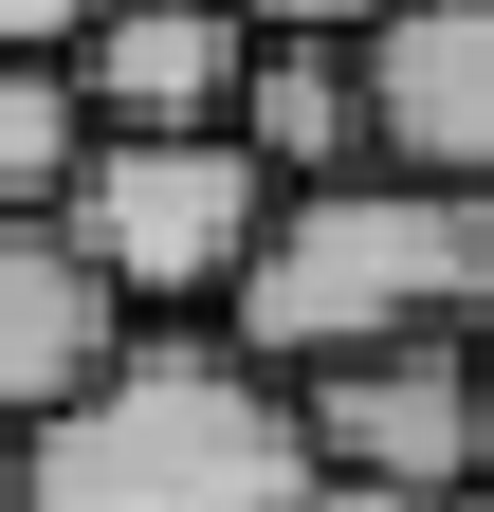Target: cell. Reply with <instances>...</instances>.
<instances>
[{
	"label": "cell",
	"instance_id": "obj_1",
	"mask_svg": "<svg viewBox=\"0 0 494 512\" xmlns=\"http://www.w3.org/2000/svg\"><path fill=\"white\" fill-rule=\"evenodd\" d=\"M0 476H19V512H312L330 439L293 366H257L238 330H147L92 403L0 439Z\"/></svg>",
	"mask_w": 494,
	"mask_h": 512
},
{
	"label": "cell",
	"instance_id": "obj_2",
	"mask_svg": "<svg viewBox=\"0 0 494 512\" xmlns=\"http://www.w3.org/2000/svg\"><path fill=\"white\" fill-rule=\"evenodd\" d=\"M494 311V256H476V183H421V165H348V183H293L275 256L238 275L220 330L257 366H348V348H403V330H476Z\"/></svg>",
	"mask_w": 494,
	"mask_h": 512
},
{
	"label": "cell",
	"instance_id": "obj_3",
	"mask_svg": "<svg viewBox=\"0 0 494 512\" xmlns=\"http://www.w3.org/2000/svg\"><path fill=\"white\" fill-rule=\"evenodd\" d=\"M275 220H293V183L257 165V128H110L74 183V238L147 293V330H220Z\"/></svg>",
	"mask_w": 494,
	"mask_h": 512
},
{
	"label": "cell",
	"instance_id": "obj_4",
	"mask_svg": "<svg viewBox=\"0 0 494 512\" xmlns=\"http://www.w3.org/2000/svg\"><path fill=\"white\" fill-rule=\"evenodd\" d=\"M330 439V476H385V494H476L494 476V348L476 330H403V348H348L293 384Z\"/></svg>",
	"mask_w": 494,
	"mask_h": 512
},
{
	"label": "cell",
	"instance_id": "obj_5",
	"mask_svg": "<svg viewBox=\"0 0 494 512\" xmlns=\"http://www.w3.org/2000/svg\"><path fill=\"white\" fill-rule=\"evenodd\" d=\"M147 348V293L110 275L74 220H0V439H37L55 403H92Z\"/></svg>",
	"mask_w": 494,
	"mask_h": 512
},
{
	"label": "cell",
	"instance_id": "obj_6",
	"mask_svg": "<svg viewBox=\"0 0 494 512\" xmlns=\"http://www.w3.org/2000/svg\"><path fill=\"white\" fill-rule=\"evenodd\" d=\"M366 110H385V165L494 183V0H403L366 37Z\"/></svg>",
	"mask_w": 494,
	"mask_h": 512
},
{
	"label": "cell",
	"instance_id": "obj_7",
	"mask_svg": "<svg viewBox=\"0 0 494 512\" xmlns=\"http://www.w3.org/2000/svg\"><path fill=\"white\" fill-rule=\"evenodd\" d=\"M257 55H275V37L238 19V0H129L74 74H92V110H110V128H238Z\"/></svg>",
	"mask_w": 494,
	"mask_h": 512
},
{
	"label": "cell",
	"instance_id": "obj_8",
	"mask_svg": "<svg viewBox=\"0 0 494 512\" xmlns=\"http://www.w3.org/2000/svg\"><path fill=\"white\" fill-rule=\"evenodd\" d=\"M238 128H257V165H275V183H348V165H385L366 37H275V55H257V92H238Z\"/></svg>",
	"mask_w": 494,
	"mask_h": 512
},
{
	"label": "cell",
	"instance_id": "obj_9",
	"mask_svg": "<svg viewBox=\"0 0 494 512\" xmlns=\"http://www.w3.org/2000/svg\"><path fill=\"white\" fill-rule=\"evenodd\" d=\"M92 147H110V110L74 55H0V220H74Z\"/></svg>",
	"mask_w": 494,
	"mask_h": 512
},
{
	"label": "cell",
	"instance_id": "obj_10",
	"mask_svg": "<svg viewBox=\"0 0 494 512\" xmlns=\"http://www.w3.org/2000/svg\"><path fill=\"white\" fill-rule=\"evenodd\" d=\"M129 0H0V55H92Z\"/></svg>",
	"mask_w": 494,
	"mask_h": 512
},
{
	"label": "cell",
	"instance_id": "obj_11",
	"mask_svg": "<svg viewBox=\"0 0 494 512\" xmlns=\"http://www.w3.org/2000/svg\"><path fill=\"white\" fill-rule=\"evenodd\" d=\"M238 19H257V37H385L403 0H238Z\"/></svg>",
	"mask_w": 494,
	"mask_h": 512
},
{
	"label": "cell",
	"instance_id": "obj_12",
	"mask_svg": "<svg viewBox=\"0 0 494 512\" xmlns=\"http://www.w3.org/2000/svg\"><path fill=\"white\" fill-rule=\"evenodd\" d=\"M312 512H458V494H385V476H330Z\"/></svg>",
	"mask_w": 494,
	"mask_h": 512
},
{
	"label": "cell",
	"instance_id": "obj_13",
	"mask_svg": "<svg viewBox=\"0 0 494 512\" xmlns=\"http://www.w3.org/2000/svg\"><path fill=\"white\" fill-rule=\"evenodd\" d=\"M476 256H494V183H476Z\"/></svg>",
	"mask_w": 494,
	"mask_h": 512
},
{
	"label": "cell",
	"instance_id": "obj_14",
	"mask_svg": "<svg viewBox=\"0 0 494 512\" xmlns=\"http://www.w3.org/2000/svg\"><path fill=\"white\" fill-rule=\"evenodd\" d=\"M458 512H494V476H476V494H458Z\"/></svg>",
	"mask_w": 494,
	"mask_h": 512
},
{
	"label": "cell",
	"instance_id": "obj_15",
	"mask_svg": "<svg viewBox=\"0 0 494 512\" xmlns=\"http://www.w3.org/2000/svg\"><path fill=\"white\" fill-rule=\"evenodd\" d=\"M0 512H19V476H0Z\"/></svg>",
	"mask_w": 494,
	"mask_h": 512
},
{
	"label": "cell",
	"instance_id": "obj_16",
	"mask_svg": "<svg viewBox=\"0 0 494 512\" xmlns=\"http://www.w3.org/2000/svg\"><path fill=\"white\" fill-rule=\"evenodd\" d=\"M476 348H494V311H476Z\"/></svg>",
	"mask_w": 494,
	"mask_h": 512
}]
</instances>
